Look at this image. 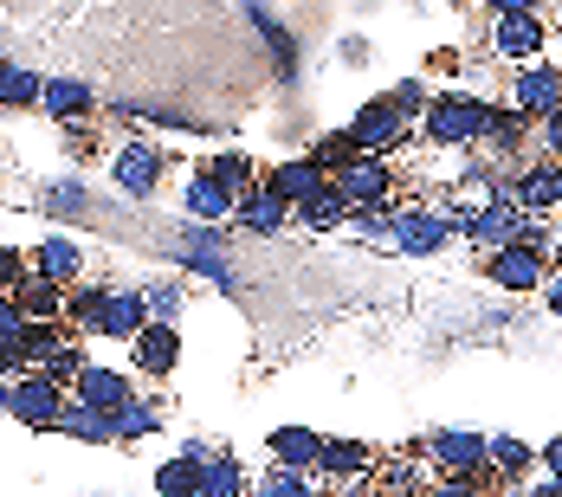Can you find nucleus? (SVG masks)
Returning a JSON list of instances; mask_svg holds the SVG:
<instances>
[{
	"label": "nucleus",
	"instance_id": "2eb2a0df",
	"mask_svg": "<svg viewBox=\"0 0 562 497\" xmlns=\"http://www.w3.org/2000/svg\"><path fill=\"white\" fill-rule=\"evenodd\" d=\"M233 214H239V221L252 226V233H279L291 207H284V201L272 194V188H246V194L233 201Z\"/></svg>",
	"mask_w": 562,
	"mask_h": 497
},
{
	"label": "nucleus",
	"instance_id": "dca6fc26",
	"mask_svg": "<svg viewBox=\"0 0 562 497\" xmlns=\"http://www.w3.org/2000/svg\"><path fill=\"white\" fill-rule=\"evenodd\" d=\"M40 104H46L58 123H85V116H91V91L71 84V78H46V84H40Z\"/></svg>",
	"mask_w": 562,
	"mask_h": 497
},
{
	"label": "nucleus",
	"instance_id": "423d86ee",
	"mask_svg": "<svg viewBox=\"0 0 562 497\" xmlns=\"http://www.w3.org/2000/svg\"><path fill=\"white\" fill-rule=\"evenodd\" d=\"M394 221L389 246H401V252H434L440 239H447V221L434 214V207H382Z\"/></svg>",
	"mask_w": 562,
	"mask_h": 497
},
{
	"label": "nucleus",
	"instance_id": "72a5a7b5",
	"mask_svg": "<svg viewBox=\"0 0 562 497\" xmlns=\"http://www.w3.org/2000/svg\"><path fill=\"white\" fill-rule=\"evenodd\" d=\"M201 492H246V478H239V472H233V465H207V478H201Z\"/></svg>",
	"mask_w": 562,
	"mask_h": 497
},
{
	"label": "nucleus",
	"instance_id": "ea45409f",
	"mask_svg": "<svg viewBox=\"0 0 562 497\" xmlns=\"http://www.w3.org/2000/svg\"><path fill=\"white\" fill-rule=\"evenodd\" d=\"M7 394H13V382H0V414H7Z\"/></svg>",
	"mask_w": 562,
	"mask_h": 497
},
{
	"label": "nucleus",
	"instance_id": "b1692460",
	"mask_svg": "<svg viewBox=\"0 0 562 497\" xmlns=\"http://www.w3.org/2000/svg\"><path fill=\"white\" fill-rule=\"evenodd\" d=\"M40 71H26V65H0V104L7 111H26V104H40Z\"/></svg>",
	"mask_w": 562,
	"mask_h": 497
},
{
	"label": "nucleus",
	"instance_id": "f3484780",
	"mask_svg": "<svg viewBox=\"0 0 562 497\" xmlns=\"http://www.w3.org/2000/svg\"><path fill=\"white\" fill-rule=\"evenodd\" d=\"M291 214H297L304 226H342V221H349V201H342L337 181H324V188H311V194H304Z\"/></svg>",
	"mask_w": 562,
	"mask_h": 497
},
{
	"label": "nucleus",
	"instance_id": "e433bc0d",
	"mask_svg": "<svg viewBox=\"0 0 562 497\" xmlns=\"http://www.w3.org/2000/svg\"><path fill=\"white\" fill-rule=\"evenodd\" d=\"M492 7H498V13H530L537 0H492Z\"/></svg>",
	"mask_w": 562,
	"mask_h": 497
},
{
	"label": "nucleus",
	"instance_id": "c756f323",
	"mask_svg": "<svg viewBox=\"0 0 562 497\" xmlns=\"http://www.w3.org/2000/svg\"><path fill=\"white\" fill-rule=\"evenodd\" d=\"M40 369H46V375H53V382H71V375H78V369H85V355H78V342H71V336H65V342H58L53 355H46V362H40Z\"/></svg>",
	"mask_w": 562,
	"mask_h": 497
},
{
	"label": "nucleus",
	"instance_id": "4be33fe9",
	"mask_svg": "<svg viewBox=\"0 0 562 497\" xmlns=\"http://www.w3.org/2000/svg\"><path fill=\"white\" fill-rule=\"evenodd\" d=\"M272 452H279V465H304V472H311L317 452H324V440H317L311 427H279V433H272Z\"/></svg>",
	"mask_w": 562,
	"mask_h": 497
},
{
	"label": "nucleus",
	"instance_id": "bb28decb",
	"mask_svg": "<svg viewBox=\"0 0 562 497\" xmlns=\"http://www.w3.org/2000/svg\"><path fill=\"white\" fill-rule=\"evenodd\" d=\"M149 324V304L143 297H111L104 304V336H136Z\"/></svg>",
	"mask_w": 562,
	"mask_h": 497
},
{
	"label": "nucleus",
	"instance_id": "39448f33",
	"mask_svg": "<svg viewBox=\"0 0 562 497\" xmlns=\"http://www.w3.org/2000/svg\"><path fill=\"white\" fill-rule=\"evenodd\" d=\"M485 272H492V284H505V291H537L543 284V252H537V239H505Z\"/></svg>",
	"mask_w": 562,
	"mask_h": 497
},
{
	"label": "nucleus",
	"instance_id": "20e7f679",
	"mask_svg": "<svg viewBox=\"0 0 562 497\" xmlns=\"http://www.w3.org/2000/svg\"><path fill=\"white\" fill-rule=\"evenodd\" d=\"M349 149H369V156H389L394 143H407V116H401V104L394 98H382V104H369V111L356 116L349 129Z\"/></svg>",
	"mask_w": 562,
	"mask_h": 497
},
{
	"label": "nucleus",
	"instance_id": "7ed1b4c3",
	"mask_svg": "<svg viewBox=\"0 0 562 497\" xmlns=\"http://www.w3.org/2000/svg\"><path fill=\"white\" fill-rule=\"evenodd\" d=\"M485 123H492L485 104H472V98H440V104L427 111V143H447V149L479 143V136H485Z\"/></svg>",
	"mask_w": 562,
	"mask_h": 497
},
{
	"label": "nucleus",
	"instance_id": "c85d7f7f",
	"mask_svg": "<svg viewBox=\"0 0 562 497\" xmlns=\"http://www.w3.org/2000/svg\"><path fill=\"white\" fill-rule=\"evenodd\" d=\"M485 459H492L505 478H524V465H530V445H524V440H492V452H485Z\"/></svg>",
	"mask_w": 562,
	"mask_h": 497
},
{
	"label": "nucleus",
	"instance_id": "6e6552de",
	"mask_svg": "<svg viewBox=\"0 0 562 497\" xmlns=\"http://www.w3.org/2000/svg\"><path fill=\"white\" fill-rule=\"evenodd\" d=\"M557 104H562V71H557V65L524 71V78H517V91H510V111H524V116H543V111H557Z\"/></svg>",
	"mask_w": 562,
	"mask_h": 497
},
{
	"label": "nucleus",
	"instance_id": "5701e85b",
	"mask_svg": "<svg viewBox=\"0 0 562 497\" xmlns=\"http://www.w3.org/2000/svg\"><path fill=\"white\" fill-rule=\"evenodd\" d=\"M58 433H78V440H116V414H98V407H65L58 414Z\"/></svg>",
	"mask_w": 562,
	"mask_h": 497
},
{
	"label": "nucleus",
	"instance_id": "c9c22d12",
	"mask_svg": "<svg viewBox=\"0 0 562 497\" xmlns=\"http://www.w3.org/2000/svg\"><path fill=\"white\" fill-rule=\"evenodd\" d=\"M543 136H550V149L562 156V104H557V111H543Z\"/></svg>",
	"mask_w": 562,
	"mask_h": 497
},
{
	"label": "nucleus",
	"instance_id": "9b49d317",
	"mask_svg": "<svg viewBox=\"0 0 562 497\" xmlns=\"http://www.w3.org/2000/svg\"><path fill=\"white\" fill-rule=\"evenodd\" d=\"M485 452H492V440H479V433H440L434 440V459L447 465V478H472L485 465Z\"/></svg>",
	"mask_w": 562,
	"mask_h": 497
},
{
	"label": "nucleus",
	"instance_id": "2f4dec72",
	"mask_svg": "<svg viewBox=\"0 0 562 497\" xmlns=\"http://www.w3.org/2000/svg\"><path fill=\"white\" fill-rule=\"evenodd\" d=\"M214 181H226L233 194H246V188H252V162H246V156H221V162H214Z\"/></svg>",
	"mask_w": 562,
	"mask_h": 497
},
{
	"label": "nucleus",
	"instance_id": "9d476101",
	"mask_svg": "<svg viewBox=\"0 0 562 497\" xmlns=\"http://www.w3.org/2000/svg\"><path fill=\"white\" fill-rule=\"evenodd\" d=\"M78 400L98 407V414H123L130 407V382L116 369H78Z\"/></svg>",
	"mask_w": 562,
	"mask_h": 497
},
{
	"label": "nucleus",
	"instance_id": "aec40b11",
	"mask_svg": "<svg viewBox=\"0 0 562 497\" xmlns=\"http://www.w3.org/2000/svg\"><path fill=\"white\" fill-rule=\"evenodd\" d=\"M375 459H369V445L356 440H324V452H317V472L324 478H356V472H369Z\"/></svg>",
	"mask_w": 562,
	"mask_h": 497
},
{
	"label": "nucleus",
	"instance_id": "f257e3e1",
	"mask_svg": "<svg viewBox=\"0 0 562 497\" xmlns=\"http://www.w3.org/2000/svg\"><path fill=\"white\" fill-rule=\"evenodd\" d=\"M330 181L342 188V201H349V214L362 207V214H375V207H394V168L382 156H369V149H349L337 168H330Z\"/></svg>",
	"mask_w": 562,
	"mask_h": 497
},
{
	"label": "nucleus",
	"instance_id": "cd10ccee",
	"mask_svg": "<svg viewBox=\"0 0 562 497\" xmlns=\"http://www.w3.org/2000/svg\"><path fill=\"white\" fill-rule=\"evenodd\" d=\"M104 304H111V291H78V297H65V324H78V330H104Z\"/></svg>",
	"mask_w": 562,
	"mask_h": 497
},
{
	"label": "nucleus",
	"instance_id": "ddd939ff",
	"mask_svg": "<svg viewBox=\"0 0 562 497\" xmlns=\"http://www.w3.org/2000/svg\"><path fill=\"white\" fill-rule=\"evenodd\" d=\"M498 53L505 58H530V53H543V20L537 13H498Z\"/></svg>",
	"mask_w": 562,
	"mask_h": 497
},
{
	"label": "nucleus",
	"instance_id": "f704fd0d",
	"mask_svg": "<svg viewBox=\"0 0 562 497\" xmlns=\"http://www.w3.org/2000/svg\"><path fill=\"white\" fill-rule=\"evenodd\" d=\"M26 278V252H13V246H0V291H13Z\"/></svg>",
	"mask_w": 562,
	"mask_h": 497
},
{
	"label": "nucleus",
	"instance_id": "7c9ffc66",
	"mask_svg": "<svg viewBox=\"0 0 562 497\" xmlns=\"http://www.w3.org/2000/svg\"><path fill=\"white\" fill-rule=\"evenodd\" d=\"M259 492L297 497V492H311V478H304V465H279V472H266V478H259Z\"/></svg>",
	"mask_w": 562,
	"mask_h": 497
},
{
	"label": "nucleus",
	"instance_id": "393cba45",
	"mask_svg": "<svg viewBox=\"0 0 562 497\" xmlns=\"http://www.w3.org/2000/svg\"><path fill=\"white\" fill-rule=\"evenodd\" d=\"M201 478H207V459H201V452H188V459H175V465L156 472V492H169V497L201 492Z\"/></svg>",
	"mask_w": 562,
	"mask_h": 497
},
{
	"label": "nucleus",
	"instance_id": "a878e982",
	"mask_svg": "<svg viewBox=\"0 0 562 497\" xmlns=\"http://www.w3.org/2000/svg\"><path fill=\"white\" fill-rule=\"evenodd\" d=\"M33 272H46V278H58V284H71V278H78V246H71V239H46V246L33 252Z\"/></svg>",
	"mask_w": 562,
	"mask_h": 497
},
{
	"label": "nucleus",
	"instance_id": "412c9836",
	"mask_svg": "<svg viewBox=\"0 0 562 497\" xmlns=\"http://www.w3.org/2000/svg\"><path fill=\"white\" fill-rule=\"evenodd\" d=\"M188 214H194V221H226V214H233V188L214 181V174H194V188H188Z\"/></svg>",
	"mask_w": 562,
	"mask_h": 497
},
{
	"label": "nucleus",
	"instance_id": "4c0bfd02",
	"mask_svg": "<svg viewBox=\"0 0 562 497\" xmlns=\"http://www.w3.org/2000/svg\"><path fill=\"white\" fill-rule=\"evenodd\" d=\"M543 459H550V465H557V478H562V440H550V452H543Z\"/></svg>",
	"mask_w": 562,
	"mask_h": 497
},
{
	"label": "nucleus",
	"instance_id": "0eeeda50",
	"mask_svg": "<svg viewBox=\"0 0 562 497\" xmlns=\"http://www.w3.org/2000/svg\"><path fill=\"white\" fill-rule=\"evenodd\" d=\"M465 233L485 239V246H505V239H530V221H524L517 201H485V207L465 221Z\"/></svg>",
	"mask_w": 562,
	"mask_h": 497
},
{
	"label": "nucleus",
	"instance_id": "f8f14e48",
	"mask_svg": "<svg viewBox=\"0 0 562 497\" xmlns=\"http://www.w3.org/2000/svg\"><path fill=\"white\" fill-rule=\"evenodd\" d=\"M13 304L26 310V317H65V284L46 272H26L13 284Z\"/></svg>",
	"mask_w": 562,
	"mask_h": 497
},
{
	"label": "nucleus",
	"instance_id": "473e14b6",
	"mask_svg": "<svg viewBox=\"0 0 562 497\" xmlns=\"http://www.w3.org/2000/svg\"><path fill=\"white\" fill-rule=\"evenodd\" d=\"M116 433H123V440H136V433H156V407H136V400H130V407L116 414Z\"/></svg>",
	"mask_w": 562,
	"mask_h": 497
},
{
	"label": "nucleus",
	"instance_id": "a211bd4d",
	"mask_svg": "<svg viewBox=\"0 0 562 497\" xmlns=\"http://www.w3.org/2000/svg\"><path fill=\"white\" fill-rule=\"evenodd\" d=\"M175 355H181V342H175L169 324H143V330H136V362H143L149 375H169Z\"/></svg>",
	"mask_w": 562,
	"mask_h": 497
},
{
	"label": "nucleus",
	"instance_id": "58836bf2",
	"mask_svg": "<svg viewBox=\"0 0 562 497\" xmlns=\"http://www.w3.org/2000/svg\"><path fill=\"white\" fill-rule=\"evenodd\" d=\"M550 310H562V278L550 284Z\"/></svg>",
	"mask_w": 562,
	"mask_h": 497
},
{
	"label": "nucleus",
	"instance_id": "f03ea898",
	"mask_svg": "<svg viewBox=\"0 0 562 497\" xmlns=\"http://www.w3.org/2000/svg\"><path fill=\"white\" fill-rule=\"evenodd\" d=\"M7 414H20L26 427H58V414H65V387L46 375V369H20V382H13V394H7Z\"/></svg>",
	"mask_w": 562,
	"mask_h": 497
},
{
	"label": "nucleus",
	"instance_id": "1a4fd4ad",
	"mask_svg": "<svg viewBox=\"0 0 562 497\" xmlns=\"http://www.w3.org/2000/svg\"><path fill=\"white\" fill-rule=\"evenodd\" d=\"M324 181H330V168L317 162V156H311V162H279L272 174H266V188L279 194L284 207H297V201H304L311 188H324Z\"/></svg>",
	"mask_w": 562,
	"mask_h": 497
},
{
	"label": "nucleus",
	"instance_id": "4468645a",
	"mask_svg": "<svg viewBox=\"0 0 562 497\" xmlns=\"http://www.w3.org/2000/svg\"><path fill=\"white\" fill-rule=\"evenodd\" d=\"M156 181H162V156H156V149L136 143V149L116 156V188H123V194H156Z\"/></svg>",
	"mask_w": 562,
	"mask_h": 497
},
{
	"label": "nucleus",
	"instance_id": "6ab92c4d",
	"mask_svg": "<svg viewBox=\"0 0 562 497\" xmlns=\"http://www.w3.org/2000/svg\"><path fill=\"white\" fill-rule=\"evenodd\" d=\"M557 201H562V168L557 162L517 174V207H524V214H530V207H557Z\"/></svg>",
	"mask_w": 562,
	"mask_h": 497
}]
</instances>
